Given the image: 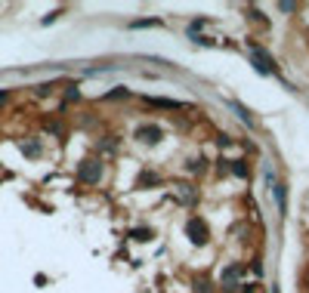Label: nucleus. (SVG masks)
<instances>
[{"instance_id":"1","label":"nucleus","mask_w":309,"mask_h":293,"mask_svg":"<svg viewBox=\"0 0 309 293\" xmlns=\"http://www.w3.org/2000/svg\"><path fill=\"white\" fill-rule=\"evenodd\" d=\"M189 234H192V241H195V244H204V241H207L204 222H201V219H192V222H189Z\"/></svg>"},{"instance_id":"2","label":"nucleus","mask_w":309,"mask_h":293,"mask_svg":"<svg viewBox=\"0 0 309 293\" xmlns=\"http://www.w3.org/2000/svg\"><path fill=\"white\" fill-rule=\"evenodd\" d=\"M81 179H83V182H96V179H99V161H83Z\"/></svg>"},{"instance_id":"3","label":"nucleus","mask_w":309,"mask_h":293,"mask_svg":"<svg viewBox=\"0 0 309 293\" xmlns=\"http://www.w3.org/2000/svg\"><path fill=\"white\" fill-rule=\"evenodd\" d=\"M139 139H146V142H158V139H161V130H158V127H139Z\"/></svg>"},{"instance_id":"4","label":"nucleus","mask_w":309,"mask_h":293,"mask_svg":"<svg viewBox=\"0 0 309 293\" xmlns=\"http://www.w3.org/2000/svg\"><path fill=\"white\" fill-rule=\"evenodd\" d=\"M6 102V93H0V105H3Z\"/></svg>"}]
</instances>
